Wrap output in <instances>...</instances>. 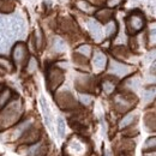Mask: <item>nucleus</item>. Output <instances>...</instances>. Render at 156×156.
I'll use <instances>...</instances> for the list:
<instances>
[{
    "label": "nucleus",
    "instance_id": "1",
    "mask_svg": "<svg viewBox=\"0 0 156 156\" xmlns=\"http://www.w3.org/2000/svg\"><path fill=\"white\" fill-rule=\"evenodd\" d=\"M22 113H23V105L20 98L13 101L10 100L9 103L5 105L0 111V131L17 124V121L22 117Z\"/></svg>",
    "mask_w": 156,
    "mask_h": 156
},
{
    "label": "nucleus",
    "instance_id": "2",
    "mask_svg": "<svg viewBox=\"0 0 156 156\" xmlns=\"http://www.w3.org/2000/svg\"><path fill=\"white\" fill-rule=\"evenodd\" d=\"M133 71L132 66H129L126 64H122L120 61H117L114 59H112L109 61V67H108V72L111 75H114L119 78H124L129 76L131 72Z\"/></svg>",
    "mask_w": 156,
    "mask_h": 156
},
{
    "label": "nucleus",
    "instance_id": "3",
    "mask_svg": "<svg viewBox=\"0 0 156 156\" xmlns=\"http://www.w3.org/2000/svg\"><path fill=\"white\" fill-rule=\"evenodd\" d=\"M28 58V48L23 42H17L12 48V61L13 65L22 66Z\"/></svg>",
    "mask_w": 156,
    "mask_h": 156
},
{
    "label": "nucleus",
    "instance_id": "4",
    "mask_svg": "<svg viewBox=\"0 0 156 156\" xmlns=\"http://www.w3.org/2000/svg\"><path fill=\"white\" fill-rule=\"evenodd\" d=\"M126 25L130 34H136L144 28V18L139 12H133L127 17Z\"/></svg>",
    "mask_w": 156,
    "mask_h": 156
},
{
    "label": "nucleus",
    "instance_id": "5",
    "mask_svg": "<svg viewBox=\"0 0 156 156\" xmlns=\"http://www.w3.org/2000/svg\"><path fill=\"white\" fill-rule=\"evenodd\" d=\"M64 80V73L59 69H52L47 75V83L49 90H55Z\"/></svg>",
    "mask_w": 156,
    "mask_h": 156
},
{
    "label": "nucleus",
    "instance_id": "6",
    "mask_svg": "<svg viewBox=\"0 0 156 156\" xmlns=\"http://www.w3.org/2000/svg\"><path fill=\"white\" fill-rule=\"evenodd\" d=\"M87 24H88V30H89V33H90L91 37L94 39V41L95 42H101L103 40V31H102V28H101L100 23L98 20L90 18V20H88Z\"/></svg>",
    "mask_w": 156,
    "mask_h": 156
},
{
    "label": "nucleus",
    "instance_id": "7",
    "mask_svg": "<svg viewBox=\"0 0 156 156\" xmlns=\"http://www.w3.org/2000/svg\"><path fill=\"white\" fill-rule=\"evenodd\" d=\"M57 102L61 108H71L73 107L75 103V98L73 96L69 93V91H62L57 96Z\"/></svg>",
    "mask_w": 156,
    "mask_h": 156
},
{
    "label": "nucleus",
    "instance_id": "8",
    "mask_svg": "<svg viewBox=\"0 0 156 156\" xmlns=\"http://www.w3.org/2000/svg\"><path fill=\"white\" fill-rule=\"evenodd\" d=\"M40 106H41V111H42L43 119H44V122H46L47 127L49 130H52V113H51L49 106H48L44 98H40Z\"/></svg>",
    "mask_w": 156,
    "mask_h": 156
},
{
    "label": "nucleus",
    "instance_id": "9",
    "mask_svg": "<svg viewBox=\"0 0 156 156\" xmlns=\"http://www.w3.org/2000/svg\"><path fill=\"white\" fill-rule=\"evenodd\" d=\"M29 127H31V121H30V120H24V121H22L20 124L16 125V127H15L13 131L11 132V138H12V139H18V138H20Z\"/></svg>",
    "mask_w": 156,
    "mask_h": 156
},
{
    "label": "nucleus",
    "instance_id": "10",
    "mask_svg": "<svg viewBox=\"0 0 156 156\" xmlns=\"http://www.w3.org/2000/svg\"><path fill=\"white\" fill-rule=\"evenodd\" d=\"M46 154H47V145L43 144L42 142H39L29 148L27 156H44Z\"/></svg>",
    "mask_w": 156,
    "mask_h": 156
},
{
    "label": "nucleus",
    "instance_id": "11",
    "mask_svg": "<svg viewBox=\"0 0 156 156\" xmlns=\"http://www.w3.org/2000/svg\"><path fill=\"white\" fill-rule=\"evenodd\" d=\"M93 65L98 71L105 70V67L107 65V57L102 52H96L93 58Z\"/></svg>",
    "mask_w": 156,
    "mask_h": 156
},
{
    "label": "nucleus",
    "instance_id": "12",
    "mask_svg": "<svg viewBox=\"0 0 156 156\" xmlns=\"http://www.w3.org/2000/svg\"><path fill=\"white\" fill-rule=\"evenodd\" d=\"M39 137L40 135L37 130H34L33 127H29L20 138H22V140L24 143H34V142H36L39 139Z\"/></svg>",
    "mask_w": 156,
    "mask_h": 156
},
{
    "label": "nucleus",
    "instance_id": "13",
    "mask_svg": "<svg viewBox=\"0 0 156 156\" xmlns=\"http://www.w3.org/2000/svg\"><path fill=\"white\" fill-rule=\"evenodd\" d=\"M16 9V2L13 0H0V12L9 15L12 13Z\"/></svg>",
    "mask_w": 156,
    "mask_h": 156
},
{
    "label": "nucleus",
    "instance_id": "14",
    "mask_svg": "<svg viewBox=\"0 0 156 156\" xmlns=\"http://www.w3.org/2000/svg\"><path fill=\"white\" fill-rule=\"evenodd\" d=\"M112 11H111V9H101L100 11H98L96 13H95V16H96V18L100 20L101 22H109V20H112Z\"/></svg>",
    "mask_w": 156,
    "mask_h": 156
},
{
    "label": "nucleus",
    "instance_id": "15",
    "mask_svg": "<svg viewBox=\"0 0 156 156\" xmlns=\"http://www.w3.org/2000/svg\"><path fill=\"white\" fill-rule=\"evenodd\" d=\"M115 105H117V107L119 108V111H121V112H125V111H127L131 107V102H129V100H126V98H124V96H121V95L117 96V98H115Z\"/></svg>",
    "mask_w": 156,
    "mask_h": 156
},
{
    "label": "nucleus",
    "instance_id": "16",
    "mask_svg": "<svg viewBox=\"0 0 156 156\" xmlns=\"http://www.w3.org/2000/svg\"><path fill=\"white\" fill-rule=\"evenodd\" d=\"M11 98H12V91H11L10 89L5 88V89H2V90L0 91V109H1L5 105L9 103V101L11 100Z\"/></svg>",
    "mask_w": 156,
    "mask_h": 156
},
{
    "label": "nucleus",
    "instance_id": "17",
    "mask_svg": "<svg viewBox=\"0 0 156 156\" xmlns=\"http://www.w3.org/2000/svg\"><path fill=\"white\" fill-rule=\"evenodd\" d=\"M135 119H136V113H129V114H126L125 117L121 119V121L119 122V127L120 129H125V127L130 126L135 121Z\"/></svg>",
    "mask_w": 156,
    "mask_h": 156
},
{
    "label": "nucleus",
    "instance_id": "18",
    "mask_svg": "<svg viewBox=\"0 0 156 156\" xmlns=\"http://www.w3.org/2000/svg\"><path fill=\"white\" fill-rule=\"evenodd\" d=\"M118 31V25L115 23V20H109L107 22V25H106V36L107 37H112L117 34Z\"/></svg>",
    "mask_w": 156,
    "mask_h": 156
},
{
    "label": "nucleus",
    "instance_id": "19",
    "mask_svg": "<svg viewBox=\"0 0 156 156\" xmlns=\"http://www.w3.org/2000/svg\"><path fill=\"white\" fill-rule=\"evenodd\" d=\"M53 49L57 53H62V52L66 51V44L60 37H55L53 41Z\"/></svg>",
    "mask_w": 156,
    "mask_h": 156
},
{
    "label": "nucleus",
    "instance_id": "20",
    "mask_svg": "<svg viewBox=\"0 0 156 156\" xmlns=\"http://www.w3.org/2000/svg\"><path fill=\"white\" fill-rule=\"evenodd\" d=\"M156 98V87H151L149 89H145L144 90V94H143V98L147 103L151 102L154 98Z\"/></svg>",
    "mask_w": 156,
    "mask_h": 156
},
{
    "label": "nucleus",
    "instance_id": "21",
    "mask_svg": "<svg viewBox=\"0 0 156 156\" xmlns=\"http://www.w3.org/2000/svg\"><path fill=\"white\" fill-rule=\"evenodd\" d=\"M77 7L79 10H82L85 13H93L94 12V6H91L89 2L84 1V0H79L77 1Z\"/></svg>",
    "mask_w": 156,
    "mask_h": 156
},
{
    "label": "nucleus",
    "instance_id": "22",
    "mask_svg": "<svg viewBox=\"0 0 156 156\" xmlns=\"http://www.w3.org/2000/svg\"><path fill=\"white\" fill-rule=\"evenodd\" d=\"M0 67L4 69V70H6L7 72H12L15 65H13L9 59H6L5 57H1V55H0Z\"/></svg>",
    "mask_w": 156,
    "mask_h": 156
},
{
    "label": "nucleus",
    "instance_id": "23",
    "mask_svg": "<svg viewBox=\"0 0 156 156\" xmlns=\"http://www.w3.org/2000/svg\"><path fill=\"white\" fill-rule=\"evenodd\" d=\"M36 70H37V60L34 57H31L28 61V65H27V72L29 75H33Z\"/></svg>",
    "mask_w": 156,
    "mask_h": 156
},
{
    "label": "nucleus",
    "instance_id": "24",
    "mask_svg": "<svg viewBox=\"0 0 156 156\" xmlns=\"http://www.w3.org/2000/svg\"><path fill=\"white\" fill-rule=\"evenodd\" d=\"M77 53H79L80 55H83L85 58H89L91 54V47L89 44H82L77 48Z\"/></svg>",
    "mask_w": 156,
    "mask_h": 156
},
{
    "label": "nucleus",
    "instance_id": "25",
    "mask_svg": "<svg viewBox=\"0 0 156 156\" xmlns=\"http://www.w3.org/2000/svg\"><path fill=\"white\" fill-rule=\"evenodd\" d=\"M102 89H103V91L106 94H112L114 91V89H115V84L113 82H111V80H103Z\"/></svg>",
    "mask_w": 156,
    "mask_h": 156
},
{
    "label": "nucleus",
    "instance_id": "26",
    "mask_svg": "<svg viewBox=\"0 0 156 156\" xmlns=\"http://www.w3.org/2000/svg\"><path fill=\"white\" fill-rule=\"evenodd\" d=\"M34 39H35V44H36V48H37V49H40V48L42 47V44H43V35H42V33H41V30H40V29H37V30L35 31Z\"/></svg>",
    "mask_w": 156,
    "mask_h": 156
},
{
    "label": "nucleus",
    "instance_id": "27",
    "mask_svg": "<svg viewBox=\"0 0 156 156\" xmlns=\"http://www.w3.org/2000/svg\"><path fill=\"white\" fill-rule=\"evenodd\" d=\"M145 125L150 130H156V117L155 115H148L145 118Z\"/></svg>",
    "mask_w": 156,
    "mask_h": 156
},
{
    "label": "nucleus",
    "instance_id": "28",
    "mask_svg": "<svg viewBox=\"0 0 156 156\" xmlns=\"http://www.w3.org/2000/svg\"><path fill=\"white\" fill-rule=\"evenodd\" d=\"M148 149H156V137H151L145 140L144 150H148Z\"/></svg>",
    "mask_w": 156,
    "mask_h": 156
},
{
    "label": "nucleus",
    "instance_id": "29",
    "mask_svg": "<svg viewBox=\"0 0 156 156\" xmlns=\"http://www.w3.org/2000/svg\"><path fill=\"white\" fill-rule=\"evenodd\" d=\"M79 101L84 105V106H89L93 102V96L89 94H80L79 95Z\"/></svg>",
    "mask_w": 156,
    "mask_h": 156
},
{
    "label": "nucleus",
    "instance_id": "30",
    "mask_svg": "<svg viewBox=\"0 0 156 156\" xmlns=\"http://www.w3.org/2000/svg\"><path fill=\"white\" fill-rule=\"evenodd\" d=\"M149 42L150 44H156V24L151 25L149 31Z\"/></svg>",
    "mask_w": 156,
    "mask_h": 156
},
{
    "label": "nucleus",
    "instance_id": "31",
    "mask_svg": "<svg viewBox=\"0 0 156 156\" xmlns=\"http://www.w3.org/2000/svg\"><path fill=\"white\" fill-rule=\"evenodd\" d=\"M58 135L61 138L65 136V122H64V120L61 118L58 119Z\"/></svg>",
    "mask_w": 156,
    "mask_h": 156
},
{
    "label": "nucleus",
    "instance_id": "32",
    "mask_svg": "<svg viewBox=\"0 0 156 156\" xmlns=\"http://www.w3.org/2000/svg\"><path fill=\"white\" fill-rule=\"evenodd\" d=\"M126 85H127L129 88H131V89H135V90H136L137 88L139 87V79H137V78H131L130 80H127Z\"/></svg>",
    "mask_w": 156,
    "mask_h": 156
},
{
    "label": "nucleus",
    "instance_id": "33",
    "mask_svg": "<svg viewBox=\"0 0 156 156\" xmlns=\"http://www.w3.org/2000/svg\"><path fill=\"white\" fill-rule=\"evenodd\" d=\"M122 1L124 0H107L106 1V5H107L108 9H114V7L119 6L120 4H122Z\"/></svg>",
    "mask_w": 156,
    "mask_h": 156
},
{
    "label": "nucleus",
    "instance_id": "34",
    "mask_svg": "<svg viewBox=\"0 0 156 156\" xmlns=\"http://www.w3.org/2000/svg\"><path fill=\"white\" fill-rule=\"evenodd\" d=\"M155 59H156V49L153 51V52H150V53L147 55V60H148V61H153V60H155Z\"/></svg>",
    "mask_w": 156,
    "mask_h": 156
},
{
    "label": "nucleus",
    "instance_id": "35",
    "mask_svg": "<svg viewBox=\"0 0 156 156\" xmlns=\"http://www.w3.org/2000/svg\"><path fill=\"white\" fill-rule=\"evenodd\" d=\"M144 156H156V151H154V153H145Z\"/></svg>",
    "mask_w": 156,
    "mask_h": 156
},
{
    "label": "nucleus",
    "instance_id": "36",
    "mask_svg": "<svg viewBox=\"0 0 156 156\" xmlns=\"http://www.w3.org/2000/svg\"><path fill=\"white\" fill-rule=\"evenodd\" d=\"M151 72H154V73H156V61L154 62V65L151 66Z\"/></svg>",
    "mask_w": 156,
    "mask_h": 156
}]
</instances>
